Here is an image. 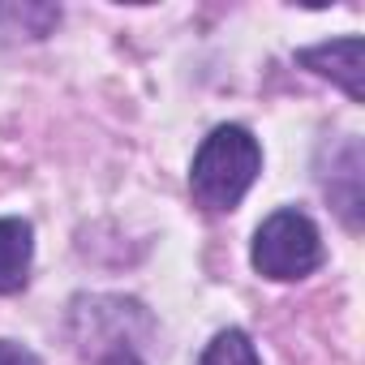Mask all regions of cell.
Returning a JSON list of instances; mask_svg holds the SVG:
<instances>
[{
    "label": "cell",
    "mask_w": 365,
    "mask_h": 365,
    "mask_svg": "<svg viewBox=\"0 0 365 365\" xmlns=\"http://www.w3.org/2000/svg\"><path fill=\"white\" fill-rule=\"evenodd\" d=\"M262 172V146L250 129L241 125H220L202 138L194 168H190V194L202 211L224 215L237 211L241 198Z\"/></svg>",
    "instance_id": "1"
},
{
    "label": "cell",
    "mask_w": 365,
    "mask_h": 365,
    "mask_svg": "<svg viewBox=\"0 0 365 365\" xmlns=\"http://www.w3.org/2000/svg\"><path fill=\"white\" fill-rule=\"evenodd\" d=\"M254 271L267 279H305L309 271L322 267V237L309 215L301 211H275L258 232H254Z\"/></svg>",
    "instance_id": "2"
},
{
    "label": "cell",
    "mask_w": 365,
    "mask_h": 365,
    "mask_svg": "<svg viewBox=\"0 0 365 365\" xmlns=\"http://www.w3.org/2000/svg\"><path fill=\"white\" fill-rule=\"evenodd\" d=\"M297 61H301L305 69H314V73L339 82V86L348 91V99L361 103V95H365V82H361V73H365V43H361V35H344V39L318 43V48H301Z\"/></svg>",
    "instance_id": "3"
},
{
    "label": "cell",
    "mask_w": 365,
    "mask_h": 365,
    "mask_svg": "<svg viewBox=\"0 0 365 365\" xmlns=\"http://www.w3.org/2000/svg\"><path fill=\"white\" fill-rule=\"evenodd\" d=\"M35 258V228L18 215L0 220V297H9L26 284Z\"/></svg>",
    "instance_id": "4"
},
{
    "label": "cell",
    "mask_w": 365,
    "mask_h": 365,
    "mask_svg": "<svg viewBox=\"0 0 365 365\" xmlns=\"http://www.w3.org/2000/svg\"><path fill=\"white\" fill-rule=\"evenodd\" d=\"M198 365H262V361H258L250 335L237 331V327H228V331H220V335L207 344V352L198 356Z\"/></svg>",
    "instance_id": "5"
},
{
    "label": "cell",
    "mask_w": 365,
    "mask_h": 365,
    "mask_svg": "<svg viewBox=\"0 0 365 365\" xmlns=\"http://www.w3.org/2000/svg\"><path fill=\"white\" fill-rule=\"evenodd\" d=\"M0 365H39V356L14 339H0Z\"/></svg>",
    "instance_id": "6"
},
{
    "label": "cell",
    "mask_w": 365,
    "mask_h": 365,
    "mask_svg": "<svg viewBox=\"0 0 365 365\" xmlns=\"http://www.w3.org/2000/svg\"><path fill=\"white\" fill-rule=\"evenodd\" d=\"M99 365H142V361H138V356H133L129 348H116V352H108V356H103Z\"/></svg>",
    "instance_id": "7"
}]
</instances>
